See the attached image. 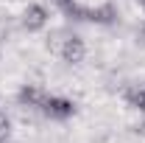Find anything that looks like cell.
I'll use <instances>...</instances> for the list:
<instances>
[{
	"label": "cell",
	"instance_id": "cell-5",
	"mask_svg": "<svg viewBox=\"0 0 145 143\" xmlns=\"http://www.w3.org/2000/svg\"><path fill=\"white\" fill-rule=\"evenodd\" d=\"M126 98H128V104H131V107H137V109H142V112H145V84L131 87V90L126 93Z\"/></svg>",
	"mask_w": 145,
	"mask_h": 143
},
{
	"label": "cell",
	"instance_id": "cell-9",
	"mask_svg": "<svg viewBox=\"0 0 145 143\" xmlns=\"http://www.w3.org/2000/svg\"><path fill=\"white\" fill-rule=\"evenodd\" d=\"M142 34H145V25H142Z\"/></svg>",
	"mask_w": 145,
	"mask_h": 143
},
{
	"label": "cell",
	"instance_id": "cell-8",
	"mask_svg": "<svg viewBox=\"0 0 145 143\" xmlns=\"http://www.w3.org/2000/svg\"><path fill=\"white\" fill-rule=\"evenodd\" d=\"M134 3H137V6H140V9H145V0H134Z\"/></svg>",
	"mask_w": 145,
	"mask_h": 143
},
{
	"label": "cell",
	"instance_id": "cell-4",
	"mask_svg": "<svg viewBox=\"0 0 145 143\" xmlns=\"http://www.w3.org/2000/svg\"><path fill=\"white\" fill-rule=\"evenodd\" d=\"M45 98H48V93H45L42 87H36V84H25V87L17 93L20 107H31V109H42Z\"/></svg>",
	"mask_w": 145,
	"mask_h": 143
},
{
	"label": "cell",
	"instance_id": "cell-7",
	"mask_svg": "<svg viewBox=\"0 0 145 143\" xmlns=\"http://www.w3.org/2000/svg\"><path fill=\"white\" fill-rule=\"evenodd\" d=\"M50 3H53V6H59V9H61V11H64V9H67V6H70L72 0H50Z\"/></svg>",
	"mask_w": 145,
	"mask_h": 143
},
{
	"label": "cell",
	"instance_id": "cell-6",
	"mask_svg": "<svg viewBox=\"0 0 145 143\" xmlns=\"http://www.w3.org/2000/svg\"><path fill=\"white\" fill-rule=\"evenodd\" d=\"M11 140V118L6 112H0V143H8Z\"/></svg>",
	"mask_w": 145,
	"mask_h": 143
},
{
	"label": "cell",
	"instance_id": "cell-2",
	"mask_svg": "<svg viewBox=\"0 0 145 143\" xmlns=\"http://www.w3.org/2000/svg\"><path fill=\"white\" fill-rule=\"evenodd\" d=\"M42 112L50 121H67V118L75 115V101L64 98V95H48L45 104H42Z\"/></svg>",
	"mask_w": 145,
	"mask_h": 143
},
{
	"label": "cell",
	"instance_id": "cell-1",
	"mask_svg": "<svg viewBox=\"0 0 145 143\" xmlns=\"http://www.w3.org/2000/svg\"><path fill=\"white\" fill-rule=\"evenodd\" d=\"M48 48H50V54L61 56V62H67V65H78L87 56L84 39L70 34V31H53V34L48 36Z\"/></svg>",
	"mask_w": 145,
	"mask_h": 143
},
{
	"label": "cell",
	"instance_id": "cell-3",
	"mask_svg": "<svg viewBox=\"0 0 145 143\" xmlns=\"http://www.w3.org/2000/svg\"><path fill=\"white\" fill-rule=\"evenodd\" d=\"M45 25H48V9L39 3H31L22 11V28L25 31H42Z\"/></svg>",
	"mask_w": 145,
	"mask_h": 143
}]
</instances>
